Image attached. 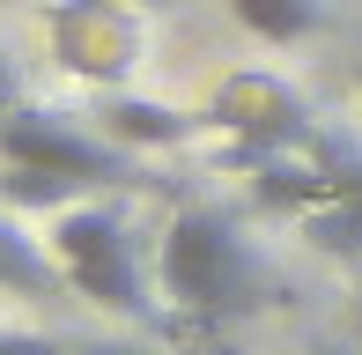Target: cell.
Masks as SVG:
<instances>
[{
    "label": "cell",
    "instance_id": "cell-1",
    "mask_svg": "<svg viewBox=\"0 0 362 355\" xmlns=\"http://www.w3.org/2000/svg\"><path fill=\"white\" fill-rule=\"evenodd\" d=\"M163 289H170L177 311L192 318H237L267 303V267H259L252 237L222 215V207L192 200L170 215L163 230Z\"/></svg>",
    "mask_w": 362,
    "mask_h": 355
},
{
    "label": "cell",
    "instance_id": "cell-2",
    "mask_svg": "<svg viewBox=\"0 0 362 355\" xmlns=\"http://www.w3.org/2000/svg\"><path fill=\"white\" fill-rule=\"evenodd\" d=\"M52 267L74 296L104 303L119 318H148V281H141V260H134V230H126L119 207L104 200H74L52 215Z\"/></svg>",
    "mask_w": 362,
    "mask_h": 355
},
{
    "label": "cell",
    "instance_id": "cell-3",
    "mask_svg": "<svg viewBox=\"0 0 362 355\" xmlns=\"http://www.w3.org/2000/svg\"><path fill=\"white\" fill-rule=\"evenodd\" d=\"M0 163H23V170H45V178H67L74 192H104V185H126L141 170V156H126L119 141L89 134L67 111H45V104H23L8 126H0Z\"/></svg>",
    "mask_w": 362,
    "mask_h": 355
},
{
    "label": "cell",
    "instance_id": "cell-4",
    "mask_svg": "<svg viewBox=\"0 0 362 355\" xmlns=\"http://www.w3.org/2000/svg\"><path fill=\"white\" fill-rule=\"evenodd\" d=\"M148 8H126V0H74V8L52 15V45L74 74L89 82H119L126 67H141L148 52Z\"/></svg>",
    "mask_w": 362,
    "mask_h": 355
},
{
    "label": "cell",
    "instance_id": "cell-5",
    "mask_svg": "<svg viewBox=\"0 0 362 355\" xmlns=\"http://www.w3.org/2000/svg\"><path fill=\"white\" fill-rule=\"evenodd\" d=\"M215 126L244 134V141H252V156H281V149H296V141H310L303 96L281 89L274 74H237V82L215 96Z\"/></svg>",
    "mask_w": 362,
    "mask_h": 355
},
{
    "label": "cell",
    "instance_id": "cell-6",
    "mask_svg": "<svg viewBox=\"0 0 362 355\" xmlns=\"http://www.w3.org/2000/svg\"><path fill=\"white\" fill-rule=\"evenodd\" d=\"M96 119H104V141H119L126 156L177 149V141H192V134H200V119H192V111H177V104H156V96H126V89H111Z\"/></svg>",
    "mask_w": 362,
    "mask_h": 355
},
{
    "label": "cell",
    "instance_id": "cell-7",
    "mask_svg": "<svg viewBox=\"0 0 362 355\" xmlns=\"http://www.w3.org/2000/svg\"><path fill=\"white\" fill-rule=\"evenodd\" d=\"M229 15H237L259 45H303V37H318L325 0H229Z\"/></svg>",
    "mask_w": 362,
    "mask_h": 355
},
{
    "label": "cell",
    "instance_id": "cell-8",
    "mask_svg": "<svg viewBox=\"0 0 362 355\" xmlns=\"http://www.w3.org/2000/svg\"><path fill=\"white\" fill-rule=\"evenodd\" d=\"M259 200L288 207V215H310V207L333 200V170H310L296 156H259Z\"/></svg>",
    "mask_w": 362,
    "mask_h": 355
},
{
    "label": "cell",
    "instance_id": "cell-9",
    "mask_svg": "<svg viewBox=\"0 0 362 355\" xmlns=\"http://www.w3.org/2000/svg\"><path fill=\"white\" fill-rule=\"evenodd\" d=\"M0 289H15V296H52L59 289V267L23 237V222L8 207H0Z\"/></svg>",
    "mask_w": 362,
    "mask_h": 355
},
{
    "label": "cell",
    "instance_id": "cell-10",
    "mask_svg": "<svg viewBox=\"0 0 362 355\" xmlns=\"http://www.w3.org/2000/svg\"><path fill=\"white\" fill-rule=\"evenodd\" d=\"M303 245L310 252H325V260H355L362 267V200H325V207H310L303 215Z\"/></svg>",
    "mask_w": 362,
    "mask_h": 355
},
{
    "label": "cell",
    "instance_id": "cell-11",
    "mask_svg": "<svg viewBox=\"0 0 362 355\" xmlns=\"http://www.w3.org/2000/svg\"><path fill=\"white\" fill-rule=\"evenodd\" d=\"M15 111H23V74H15V59L0 52V126H8Z\"/></svg>",
    "mask_w": 362,
    "mask_h": 355
},
{
    "label": "cell",
    "instance_id": "cell-12",
    "mask_svg": "<svg viewBox=\"0 0 362 355\" xmlns=\"http://www.w3.org/2000/svg\"><path fill=\"white\" fill-rule=\"evenodd\" d=\"M0 355H67L59 341H37V333H0Z\"/></svg>",
    "mask_w": 362,
    "mask_h": 355
},
{
    "label": "cell",
    "instance_id": "cell-13",
    "mask_svg": "<svg viewBox=\"0 0 362 355\" xmlns=\"http://www.w3.org/2000/svg\"><path fill=\"white\" fill-rule=\"evenodd\" d=\"M348 192V200H362V163H333V200Z\"/></svg>",
    "mask_w": 362,
    "mask_h": 355
},
{
    "label": "cell",
    "instance_id": "cell-14",
    "mask_svg": "<svg viewBox=\"0 0 362 355\" xmlns=\"http://www.w3.org/2000/svg\"><path fill=\"white\" fill-rule=\"evenodd\" d=\"M303 355H348V348H340V341H318V348H303Z\"/></svg>",
    "mask_w": 362,
    "mask_h": 355
},
{
    "label": "cell",
    "instance_id": "cell-15",
    "mask_svg": "<svg viewBox=\"0 0 362 355\" xmlns=\"http://www.w3.org/2000/svg\"><path fill=\"white\" fill-rule=\"evenodd\" d=\"M96 355H156V348H96Z\"/></svg>",
    "mask_w": 362,
    "mask_h": 355
},
{
    "label": "cell",
    "instance_id": "cell-16",
    "mask_svg": "<svg viewBox=\"0 0 362 355\" xmlns=\"http://www.w3.org/2000/svg\"><path fill=\"white\" fill-rule=\"evenodd\" d=\"M126 8H163V0H126Z\"/></svg>",
    "mask_w": 362,
    "mask_h": 355
},
{
    "label": "cell",
    "instance_id": "cell-17",
    "mask_svg": "<svg viewBox=\"0 0 362 355\" xmlns=\"http://www.w3.org/2000/svg\"><path fill=\"white\" fill-rule=\"evenodd\" d=\"M355 318H362V281H355Z\"/></svg>",
    "mask_w": 362,
    "mask_h": 355
},
{
    "label": "cell",
    "instance_id": "cell-18",
    "mask_svg": "<svg viewBox=\"0 0 362 355\" xmlns=\"http://www.w3.org/2000/svg\"><path fill=\"white\" fill-rule=\"evenodd\" d=\"M355 89H362V74H355Z\"/></svg>",
    "mask_w": 362,
    "mask_h": 355
}]
</instances>
